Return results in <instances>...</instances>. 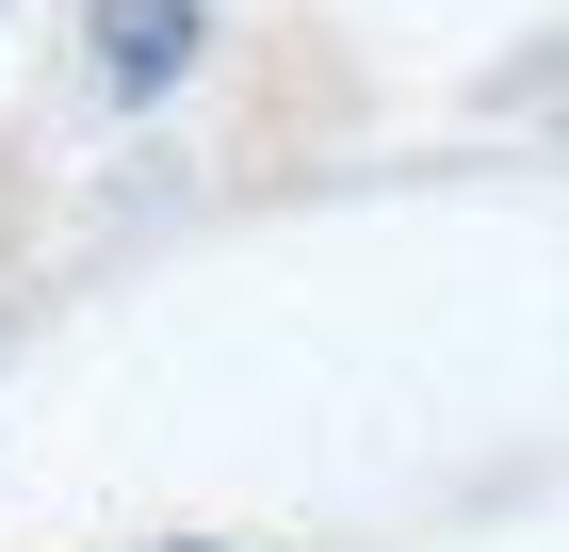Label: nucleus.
Masks as SVG:
<instances>
[{"label": "nucleus", "mask_w": 569, "mask_h": 552, "mask_svg": "<svg viewBox=\"0 0 569 552\" xmlns=\"http://www.w3.org/2000/svg\"><path fill=\"white\" fill-rule=\"evenodd\" d=\"M82 17H98V82H114V114L179 98L196 49H212V0H82Z\"/></svg>", "instance_id": "f257e3e1"}, {"label": "nucleus", "mask_w": 569, "mask_h": 552, "mask_svg": "<svg viewBox=\"0 0 569 552\" xmlns=\"http://www.w3.org/2000/svg\"><path fill=\"white\" fill-rule=\"evenodd\" d=\"M179 552H212V536H179Z\"/></svg>", "instance_id": "f03ea898"}]
</instances>
